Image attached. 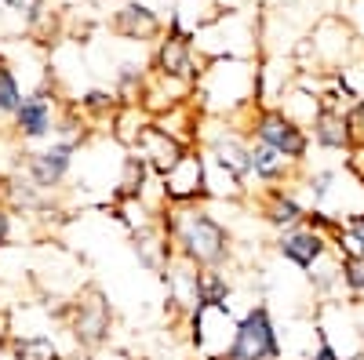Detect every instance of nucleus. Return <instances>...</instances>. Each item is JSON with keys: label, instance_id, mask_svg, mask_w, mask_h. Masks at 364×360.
<instances>
[{"label": "nucleus", "instance_id": "393cba45", "mask_svg": "<svg viewBox=\"0 0 364 360\" xmlns=\"http://www.w3.org/2000/svg\"><path fill=\"white\" fill-rule=\"evenodd\" d=\"M8 4H11V11L26 15L29 22H37V18H41V11H44V0H8Z\"/></svg>", "mask_w": 364, "mask_h": 360}, {"label": "nucleus", "instance_id": "b1692460", "mask_svg": "<svg viewBox=\"0 0 364 360\" xmlns=\"http://www.w3.org/2000/svg\"><path fill=\"white\" fill-rule=\"evenodd\" d=\"M306 360H346V356L339 353V346H336V342L321 335V339H317V346L306 353Z\"/></svg>", "mask_w": 364, "mask_h": 360}, {"label": "nucleus", "instance_id": "20e7f679", "mask_svg": "<svg viewBox=\"0 0 364 360\" xmlns=\"http://www.w3.org/2000/svg\"><path fill=\"white\" fill-rule=\"evenodd\" d=\"M70 332L80 349H102L113 332V306L106 302V295L99 288H87L77 295V302L70 306Z\"/></svg>", "mask_w": 364, "mask_h": 360}, {"label": "nucleus", "instance_id": "c85d7f7f", "mask_svg": "<svg viewBox=\"0 0 364 360\" xmlns=\"http://www.w3.org/2000/svg\"><path fill=\"white\" fill-rule=\"evenodd\" d=\"M190 4H208V0H190Z\"/></svg>", "mask_w": 364, "mask_h": 360}, {"label": "nucleus", "instance_id": "dca6fc26", "mask_svg": "<svg viewBox=\"0 0 364 360\" xmlns=\"http://www.w3.org/2000/svg\"><path fill=\"white\" fill-rule=\"evenodd\" d=\"M336 186H339V171L336 168H317V171L302 175V190H306L314 207H324L331 197H336Z\"/></svg>", "mask_w": 364, "mask_h": 360}, {"label": "nucleus", "instance_id": "6ab92c4d", "mask_svg": "<svg viewBox=\"0 0 364 360\" xmlns=\"http://www.w3.org/2000/svg\"><path fill=\"white\" fill-rule=\"evenodd\" d=\"M22 99H26L22 95V84H18L11 62L0 55V116H15L18 106H22Z\"/></svg>", "mask_w": 364, "mask_h": 360}, {"label": "nucleus", "instance_id": "f257e3e1", "mask_svg": "<svg viewBox=\"0 0 364 360\" xmlns=\"http://www.w3.org/2000/svg\"><path fill=\"white\" fill-rule=\"evenodd\" d=\"M164 233L171 240L178 262H186L193 269H226V262L233 258V233L200 200L168 204Z\"/></svg>", "mask_w": 364, "mask_h": 360}, {"label": "nucleus", "instance_id": "a878e982", "mask_svg": "<svg viewBox=\"0 0 364 360\" xmlns=\"http://www.w3.org/2000/svg\"><path fill=\"white\" fill-rule=\"evenodd\" d=\"M11 233H15V212L8 204H0V248H8Z\"/></svg>", "mask_w": 364, "mask_h": 360}, {"label": "nucleus", "instance_id": "7ed1b4c3", "mask_svg": "<svg viewBox=\"0 0 364 360\" xmlns=\"http://www.w3.org/2000/svg\"><path fill=\"white\" fill-rule=\"evenodd\" d=\"M281 332L273 320L266 302H255L252 310H245L237 317L233 327V342L226 346V353L219 360H281Z\"/></svg>", "mask_w": 364, "mask_h": 360}, {"label": "nucleus", "instance_id": "412c9836", "mask_svg": "<svg viewBox=\"0 0 364 360\" xmlns=\"http://www.w3.org/2000/svg\"><path fill=\"white\" fill-rule=\"evenodd\" d=\"M339 266H343V291L353 302H364V255L339 251Z\"/></svg>", "mask_w": 364, "mask_h": 360}, {"label": "nucleus", "instance_id": "f3484780", "mask_svg": "<svg viewBox=\"0 0 364 360\" xmlns=\"http://www.w3.org/2000/svg\"><path fill=\"white\" fill-rule=\"evenodd\" d=\"M11 356L15 360H63L51 335H22L11 342Z\"/></svg>", "mask_w": 364, "mask_h": 360}, {"label": "nucleus", "instance_id": "1a4fd4ad", "mask_svg": "<svg viewBox=\"0 0 364 360\" xmlns=\"http://www.w3.org/2000/svg\"><path fill=\"white\" fill-rule=\"evenodd\" d=\"M331 251H336V248H331V240H328L324 233L310 229L306 222L295 226V229L277 233V255H281L284 262H291L295 269H302V273H310L314 266H321Z\"/></svg>", "mask_w": 364, "mask_h": 360}, {"label": "nucleus", "instance_id": "5701e85b", "mask_svg": "<svg viewBox=\"0 0 364 360\" xmlns=\"http://www.w3.org/2000/svg\"><path fill=\"white\" fill-rule=\"evenodd\" d=\"M346 128H350L353 153H364V99L346 106Z\"/></svg>", "mask_w": 364, "mask_h": 360}, {"label": "nucleus", "instance_id": "f03ea898", "mask_svg": "<svg viewBox=\"0 0 364 360\" xmlns=\"http://www.w3.org/2000/svg\"><path fill=\"white\" fill-rule=\"evenodd\" d=\"M245 131H248L252 142H262L269 149H277L281 157H288L299 168L310 160V149H314L310 131L302 124H295L281 106H252L245 113Z\"/></svg>", "mask_w": 364, "mask_h": 360}, {"label": "nucleus", "instance_id": "423d86ee", "mask_svg": "<svg viewBox=\"0 0 364 360\" xmlns=\"http://www.w3.org/2000/svg\"><path fill=\"white\" fill-rule=\"evenodd\" d=\"M154 77H164V80H178L186 87H197L200 80V70H197V44L190 33L182 29H171V33L161 37L157 51H154Z\"/></svg>", "mask_w": 364, "mask_h": 360}, {"label": "nucleus", "instance_id": "f8f14e48", "mask_svg": "<svg viewBox=\"0 0 364 360\" xmlns=\"http://www.w3.org/2000/svg\"><path fill=\"white\" fill-rule=\"evenodd\" d=\"M259 212H262V222H266V226H273L277 233H284V229H295V226L306 222V212H310V207L299 200L295 190L273 186V190H262Z\"/></svg>", "mask_w": 364, "mask_h": 360}, {"label": "nucleus", "instance_id": "39448f33", "mask_svg": "<svg viewBox=\"0 0 364 360\" xmlns=\"http://www.w3.org/2000/svg\"><path fill=\"white\" fill-rule=\"evenodd\" d=\"M80 142L84 138H58V142H48V146L33 149V153H26V164H22L26 178L41 193L63 190V182H66L70 171H73V157H77Z\"/></svg>", "mask_w": 364, "mask_h": 360}, {"label": "nucleus", "instance_id": "bb28decb", "mask_svg": "<svg viewBox=\"0 0 364 360\" xmlns=\"http://www.w3.org/2000/svg\"><path fill=\"white\" fill-rule=\"evenodd\" d=\"M4 349H11V339H8V327L0 324V353H4Z\"/></svg>", "mask_w": 364, "mask_h": 360}, {"label": "nucleus", "instance_id": "cd10ccee", "mask_svg": "<svg viewBox=\"0 0 364 360\" xmlns=\"http://www.w3.org/2000/svg\"><path fill=\"white\" fill-rule=\"evenodd\" d=\"M208 4H226V0H208Z\"/></svg>", "mask_w": 364, "mask_h": 360}, {"label": "nucleus", "instance_id": "4be33fe9", "mask_svg": "<svg viewBox=\"0 0 364 360\" xmlns=\"http://www.w3.org/2000/svg\"><path fill=\"white\" fill-rule=\"evenodd\" d=\"M336 251L364 255V207H360V212L343 215V233H339V240H336Z\"/></svg>", "mask_w": 364, "mask_h": 360}, {"label": "nucleus", "instance_id": "a211bd4d", "mask_svg": "<svg viewBox=\"0 0 364 360\" xmlns=\"http://www.w3.org/2000/svg\"><path fill=\"white\" fill-rule=\"evenodd\" d=\"M80 113L87 120H113L120 113V95L117 92H102V87H91L87 95H80Z\"/></svg>", "mask_w": 364, "mask_h": 360}, {"label": "nucleus", "instance_id": "9b49d317", "mask_svg": "<svg viewBox=\"0 0 364 360\" xmlns=\"http://www.w3.org/2000/svg\"><path fill=\"white\" fill-rule=\"evenodd\" d=\"M310 138H314L317 149H328V153H353L350 128H346V106H339L331 95H324L321 113L310 124Z\"/></svg>", "mask_w": 364, "mask_h": 360}, {"label": "nucleus", "instance_id": "ddd939ff", "mask_svg": "<svg viewBox=\"0 0 364 360\" xmlns=\"http://www.w3.org/2000/svg\"><path fill=\"white\" fill-rule=\"evenodd\" d=\"M295 175H299V164H291L288 157H281L277 149H269L262 142H252V178L262 190L288 186L295 182Z\"/></svg>", "mask_w": 364, "mask_h": 360}, {"label": "nucleus", "instance_id": "6e6552de", "mask_svg": "<svg viewBox=\"0 0 364 360\" xmlns=\"http://www.w3.org/2000/svg\"><path fill=\"white\" fill-rule=\"evenodd\" d=\"M190 149L193 146L186 138H178L175 131H168L161 124H146L142 135H139V142H135V153L149 164V171H154L157 178H164L182 157L190 153Z\"/></svg>", "mask_w": 364, "mask_h": 360}, {"label": "nucleus", "instance_id": "0eeeda50", "mask_svg": "<svg viewBox=\"0 0 364 360\" xmlns=\"http://www.w3.org/2000/svg\"><path fill=\"white\" fill-rule=\"evenodd\" d=\"M161 190L168 204H193L208 197V160L200 149H190L164 178H161Z\"/></svg>", "mask_w": 364, "mask_h": 360}, {"label": "nucleus", "instance_id": "2eb2a0df", "mask_svg": "<svg viewBox=\"0 0 364 360\" xmlns=\"http://www.w3.org/2000/svg\"><path fill=\"white\" fill-rule=\"evenodd\" d=\"M230 277L226 269H193V310H211L230 302Z\"/></svg>", "mask_w": 364, "mask_h": 360}, {"label": "nucleus", "instance_id": "9d476101", "mask_svg": "<svg viewBox=\"0 0 364 360\" xmlns=\"http://www.w3.org/2000/svg\"><path fill=\"white\" fill-rule=\"evenodd\" d=\"M11 128H15V138H22V142H44V138H51V131L58 128L55 95L51 92L26 95L18 113L11 116Z\"/></svg>", "mask_w": 364, "mask_h": 360}, {"label": "nucleus", "instance_id": "4468645a", "mask_svg": "<svg viewBox=\"0 0 364 360\" xmlns=\"http://www.w3.org/2000/svg\"><path fill=\"white\" fill-rule=\"evenodd\" d=\"M113 33L124 37V40H154L161 33V18H157V11H149L146 4L128 0V4L113 15Z\"/></svg>", "mask_w": 364, "mask_h": 360}, {"label": "nucleus", "instance_id": "aec40b11", "mask_svg": "<svg viewBox=\"0 0 364 360\" xmlns=\"http://www.w3.org/2000/svg\"><path fill=\"white\" fill-rule=\"evenodd\" d=\"M339 92L346 102L364 99V51H357L346 66H339Z\"/></svg>", "mask_w": 364, "mask_h": 360}]
</instances>
